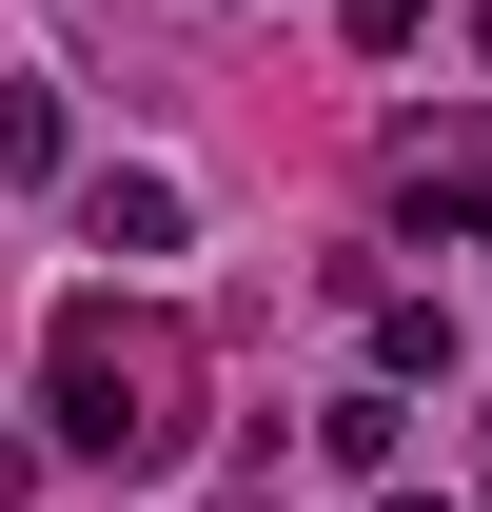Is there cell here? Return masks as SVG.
Instances as JSON below:
<instances>
[{
  "label": "cell",
  "instance_id": "6da1fadb",
  "mask_svg": "<svg viewBox=\"0 0 492 512\" xmlns=\"http://www.w3.org/2000/svg\"><path fill=\"white\" fill-rule=\"evenodd\" d=\"M40 414H60V453H99V473H178V453H197L178 335L119 316V296H60V335H40Z\"/></svg>",
  "mask_w": 492,
  "mask_h": 512
},
{
  "label": "cell",
  "instance_id": "7a4b0ae2",
  "mask_svg": "<svg viewBox=\"0 0 492 512\" xmlns=\"http://www.w3.org/2000/svg\"><path fill=\"white\" fill-rule=\"evenodd\" d=\"M79 237H99V256H178V237H197V197L158 178V158H119V178L79 197Z\"/></svg>",
  "mask_w": 492,
  "mask_h": 512
},
{
  "label": "cell",
  "instance_id": "3957f363",
  "mask_svg": "<svg viewBox=\"0 0 492 512\" xmlns=\"http://www.w3.org/2000/svg\"><path fill=\"white\" fill-rule=\"evenodd\" d=\"M79 119H60V79H0V178H60Z\"/></svg>",
  "mask_w": 492,
  "mask_h": 512
},
{
  "label": "cell",
  "instance_id": "277c9868",
  "mask_svg": "<svg viewBox=\"0 0 492 512\" xmlns=\"http://www.w3.org/2000/svg\"><path fill=\"white\" fill-rule=\"evenodd\" d=\"M394 434H414V414H394V375H374V394H335V414H315V453H335V473H394Z\"/></svg>",
  "mask_w": 492,
  "mask_h": 512
},
{
  "label": "cell",
  "instance_id": "5b68a950",
  "mask_svg": "<svg viewBox=\"0 0 492 512\" xmlns=\"http://www.w3.org/2000/svg\"><path fill=\"white\" fill-rule=\"evenodd\" d=\"M374 375L414 394V375H453V316H433V296H394V316H374Z\"/></svg>",
  "mask_w": 492,
  "mask_h": 512
},
{
  "label": "cell",
  "instance_id": "8992f818",
  "mask_svg": "<svg viewBox=\"0 0 492 512\" xmlns=\"http://www.w3.org/2000/svg\"><path fill=\"white\" fill-rule=\"evenodd\" d=\"M335 40H374V60H394V40H433V0H335Z\"/></svg>",
  "mask_w": 492,
  "mask_h": 512
},
{
  "label": "cell",
  "instance_id": "52a82bcc",
  "mask_svg": "<svg viewBox=\"0 0 492 512\" xmlns=\"http://www.w3.org/2000/svg\"><path fill=\"white\" fill-rule=\"evenodd\" d=\"M20 493H40V453H20V434H0V512H20Z\"/></svg>",
  "mask_w": 492,
  "mask_h": 512
},
{
  "label": "cell",
  "instance_id": "ba28073f",
  "mask_svg": "<svg viewBox=\"0 0 492 512\" xmlns=\"http://www.w3.org/2000/svg\"><path fill=\"white\" fill-rule=\"evenodd\" d=\"M374 512H453V493H374Z\"/></svg>",
  "mask_w": 492,
  "mask_h": 512
},
{
  "label": "cell",
  "instance_id": "9c48e42d",
  "mask_svg": "<svg viewBox=\"0 0 492 512\" xmlns=\"http://www.w3.org/2000/svg\"><path fill=\"white\" fill-rule=\"evenodd\" d=\"M473 40H492V20H473Z\"/></svg>",
  "mask_w": 492,
  "mask_h": 512
}]
</instances>
